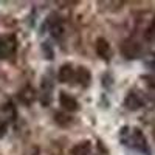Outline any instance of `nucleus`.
Here are the masks:
<instances>
[{
    "label": "nucleus",
    "mask_w": 155,
    "mask_h": 155,
    "mask_svg": "<svg viewBox=\"0 0 155 155\" xmlns=\"http://www.w3.org/2000/svg\"><path fill=\"white\" fill-rule=\"evenodd\" d=\"M121 143L127 147L137 149L138 152L150 155V149L147 146V140L143 135V132L137 127H123L121 129Z\"/></svg>",
    "instance_id": "obj_1"
},
{
    "label": "nucleus",
    "mask_w": 155,
    "mask_h": 155,
    "mask_svg": "<svg viewBox=\"0 0 155 155\" xmlns=\"http://www.w3.org/2000/svg\"><path fill=\"white\" fill-rule=\"evenodd\" d=\"M120 51L126 59H137V58L141 56V53H143V48H141V45L137 41H134V39H126V41L121 42Z\"/></svg>",
    "instance_id": "obj_2"
},
{
    "label": "nucleus",
    "mask_w": 155,
    "mask_h": 155,
    "mask_svg": "<svg viewBox=\"0 0 155 155\" xmlns=\"http://www.w3.org/2000/svg\"><path fill=\"white\" fill-rule=\"evenodd\" d=\"M17 48V39L12 34L0 36V59H6L16 53Z\"/></svg>",
    "instance_id": "obj_3"
},
{
    "label": "nucleus",
    "mask_w": 155,
    "mask_h": 155,
    "mask_svg": "<svg viewBox=\"0 0 155 155\" xmlns=\"http://www.w3.org/2000/svg\"><path fill=\"white\" fill-rule=\"evenodd\" d=\"M124 106L129 110H138L144 106V96L140 90H130L124 99Z\"/></svg>",
    "instance_id": "obj_4"
},
{
    "label": "nucleus",
    "mask_w": 155,
    "mask_h": 155,
    "mask_svg": "<svg viewBox=\"0 0 155 155\" xmlns=\"http://www.w3.org/2000/svg\"><path fill=\"white\" fill-rule=\"evenodd\" d=\"M47 25H48V30H50V34L53 36L54 39H61L64 36V31H65V28H64V23L62 20L59 19L58 14H51L47 20Z\"/></svg>",
    "instance_id": "obj_5"
},
{
    "label": "nucleus",
    "mask_w": 155,
    "mask_h": 155,
    "mask_svg": "<svg viewBox=\"0 0 155 155\" xmlns=\"http://www.w3.org/2000/svg\"><path fill=\"white\" fill-rule=\"evenodd\" d=\"M96 54L101 58V59H104V61H110L112 56H113V50H112V45L109 44L107 39L104 37H99L98 41H96Z\"/></svg>",
    "instance_id": "obj_6"
},
{
    "label": "nucleus",
    "mask_w": 155,
    "mask_h": 155,
    "mask_svg": "<svg viewBox=\"0 0 155 155\" xmlns=\"http://www.w3.org/2000/svg\"><path fill=\"white\" fill-rule=\"evenodd\" d=\"M17 99L22 102V104H25V106H31L33 102L37 99V92H36L31 85H25L23 88L19 90Z\"/></svg>",
    "instance_id": "obj_7"
},
{
    "label": "nucleus",
    "mask_w": 155,
    "mask_h": 155,
    "mask_svg": "<svg viewBox=\"0 0 155 155\" xmlns=\"http://www.w3.org/2000/svg\"><path fill=\"white\" fill-rule=\"evenodd\" d=\"M59 104H61L62 110H65V112H76L79 109V104H78L76 98L65 93V92H62L59 95Z\"/></svg>",
    "instance_id": "obj_8"
},
{
    "label": "nucleus",
    "mask_w": 155,
    "mask_h": 155,
    "mask_svg": "<svg viewBox=\"0 0 155 155\" xmlns=\"http://www.w3.org/2000/svg\"><path fill=\"white\" fill-rule=\"evenodd\" d=\"M73 79H76V82L79 84L81 87H88L90 82H92V73H90V70L87 67L81 65V67H78L74 70Z\"/></svg>",
    "instance_id": "obj_9"
},
{
    "label": "nucleus",
    "mask_w": 155,
    "mask_h": 155,
    "mask_svg": "<svg viewBox=\"0 0 155 155\" xmlns=\"http://www.w3.org/2000/svg\"><path fill=\"white\" fill-rule=\"evenodd\" d=\"M51 90H53V82H51V79H48V78H44V79H42L41 95L37 96L44 106H48L50 102H51Z\"/></svg>",
    "instance_id": "obj_10"
},
{
    "label": "nucleus",
    "mask_w": 155,
    "mask_h": 155,
    "mask_svg": "<svg viewBox=\"0 0 155 155\" xmlns=\"http://www.w3.org/2000/svg\"><path fill=\"white\" fill-rule=\"evenodd\" d=\"M0 112H2V116H3V120H2V121H5V123L14 121V120H16V116H17L16 106L12 104L11 101H6L5 104L2 106V109H0Z\"/></svg>",
    "instance_id": "obj_11"
},
{
    "label": "nucleus",
    "mask_w": 155,
    "mask_h": 155,
    "mask_svg": "<svg viewBox=\"0 0 155 155\" xmlns=\"http://www.w3.org/2000/svg\"><path fill=\"white\" fill-rule=\"evenodd\" d=\"M73 76H74V68L71 64H64V65H61L58 78L62 84H68L70 81H73Z\"/></svg>",
    "instance_id": "obj_12"
},
{
    "label": "nucleus",
    "mask_w": 155,
    "mask_h": 155,
    "mask_svg": "<svg viewBox=\"0 0 155 155\" xmlns=\"http://www.w3.org/2000/svg\"><path fill=\"white\" fill-rule=\"evenodd\" d=\"M90 152H92V143L90 141H81V143L74 144L70 150L71 155H90Z\"/></svg>",
    "instance_id": "obj_13"
},
{
    "label": "nucleus",
    "mask_w": 155,
    "mask_h": 155,
    "mask_svg": "<svg viewBox=\"0 0 155 155\" xmlns=\"http://www.w3.org/2000/svg\"><path fill=\"white\" fill-rule=\"evenodd\" d=\"M54 121H56L59 126H62V127H68V126L71 124L73 118H71L70 115H67V113L58 112V113H54Z\"/></svg>",
    "instance_id": "obj_14"
},
{
    "label": "nucleus",
    "mask_w": 155,
    "mask_h": 155,
    "mask_svg": "<svg viewBox=\"0 0 155 155\" xmlns=\"http://www.w3.org/2000/svg\"><path fill=\"white\" fill-rule=\"evenodd\" d=\"M146 39H149V41H153V42H155V17H153V20H152L150 28H149L147 33H146Z\"/></svg>",
    "instance_id": "obj_15"
},
{
    "label": "nucleus",
    "mask_w": 155,
    "mask_h": 155,
    "mask_svg": "<svg viewBox=\"0 0 155 155\" xmlns=\"http://www.w3.org/2000/svg\"><path fill=\"white\" fill-rule=\"evenodd\" d=\"M42 48H44V51H45V58H47V59H53L54 53H53V50H51V47L48 48V42H44Z\"/></svg>",
    "instance_id": "obj_16"
},
{
    "label": "nucleus",
    "mask_w": 155,
    "mask_h": 155,
    "mask_svg": "<svg viewBox=\"0 0 155 155\" xmlns=\"http://www.w3.org/2000/svg\"><path fill=\"white\" fill-rule=\"evenodd\" d=\"M146 82H147V85L150 87V88H155V74H149V76H146Z\"/></svg>",
    "instance_id": "obj_17"
},
{
    "label": "nucleus",
    "mask_w": 155,
    "mask_h": 155,
    "mask_svg": "<svg viewBox=\"0 0 155 155\" xmlns=\"http://www.w3.org/2000/svg\"><path fill=\"white\" fill-rule=\"evenodd\" d=\"M146 64H147V65H149L150 68H153V70H155V53H153V54L150 56V59H149V61H147Z\"/></svg>",
    "instance_id": "obj_18"
}]
</instances>
